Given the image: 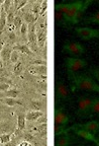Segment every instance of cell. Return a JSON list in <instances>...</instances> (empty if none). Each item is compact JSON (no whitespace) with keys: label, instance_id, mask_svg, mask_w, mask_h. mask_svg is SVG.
I'll return each mask as SVG.
<instances>
[{"label":"cell","instance_id":"1","mask_svg":"<svg viewBox=\"0 0 99 146\" xmlns=\"http://www.w3.org/2000/svg\"><path fill=\"white\" fill-rule=\"evenodd\" d=\"M91 1H76L72 3H61L55 6V10L62 12L65 17L66 23H77L79 21V17L85 11L89 5L91 4Z\"/></svg>","mask_w":99,"mask_h":146},{"label":"cell","instance_id":"2","mask_svg":"<svg viewBox=\"0 0 99 146\" xmlns=\"http://www.w3.org/2000/svg\"><path fill=\"white\" fill-rule=\"evenodd\" d=\"M71 80V89L72 91L87 90L94 91L99 94V84L89 76L86 75H69Z\"/></svg>","mask_w":99,"mask_h":146},{"label":"cell","instance_id":"3","mask_svg":"<svg viewBox=\"0 0 99 146\" xmlns=\"http://www.w3.org/2000/svg\"><path fill=\"white\" fill-rule=\"evenodd\" d=\"M69 118L60 109L55 110V136L65 130V126L68 124Z\"/></svg>","mask_w":99,"mask_h":146},{"label":"cell","instance_id":"4","mask_svg":"<svg viewBox=\"0 0 99 146\" xmlns=\"http://www.w3.org/2000/svg\"><path fill=\"white\" fill-rule=\"evenodd\" d=\"M66 68H67L68 74L69 75H73L77 71L81 70L87 65V62L83 59H79V58H72L69 57L66 59L65 61Z\"/></svg>","mask_w":99,"mask_h":146},{"label":"cell","instance_id":"5","mask_svg":"<svg viewBox=\"0 0 99 146\" xmlns=\"http://www.w3.org/2000/svg\"><path fill=\"white\" fill-rule=\"evenodd\" d=\"M93 100L94 98H88V96H83V98H79L78 111H77V115L79 117H87L91 106H92Z\"/></svg>","mask_w":99,"mask_h":146},{"label":"cell","instance_id":"6","mask_svg":"<svg viewBox=\"0 0 99 146\" xmlns=\"http://www.w3.org/2000/svg\"><path fill=\"white\" fill-rule=\"evenodd\" d=\"M77 36L82 40H91L99 38V30L90 27H76L75 29Z\"/></svg>","mask_w":99,"mask_h":146},{"label":"cell","instance_id":"7","mask_svg":"<svg viewBox=\"0 0 99 146\" xmlns=\"http://www.w3.org/2000/svg\"><path fill=\"white\" fill-rule=\"evenodd\" d=\"M63 52L71 55V56H80L85 53V49L79 43H73V42H67L63 46Z\"/></svg>","mask_w":99,"mask_h":146},{"label":"cell","instance_id":"8","mask_svg":"<svg viewBox=\"0 0 99 146\" xmlns=\"http://www.w3.org/2000/svg\"><path fill=\"white\" fill-rule=\"evenodd\" d=\"M73 129H81V130H85L88 132L92 133L93 135L99 131V123L97 121H90L86 124H76V125L72 126V127L66 129L67 131L73 130Z\"/></svg>","mask_w":99,"mask_h":146},{"label":"cell","instance_id":"9","mask_svg":"<svg viewBox=\"0 0 99 146\" xmlns=\"http://www.w3.org/2000/svg\"><path fill=\"white\" fill-rule=\"evenodd\" d=\"M56 91H57V96L60 100H68L70 98V94H69V90H68V87L64 84L62 81L57 82L56 84Z\"/></svg>","mask_w":99,"mask_h":146},{"label":"cell","instance_id":"10","mask_svg":"<svg viewBox=\"0 0 99 146\" xmlns=\"http://www.w3.org/2000/svg\"><path fill=\"white\" fill-rule=\"evenodd\" d=\"M56 138V146H70L71 139L69 136V131H67L66 129L57 135Z\"/></svg>","mask_w":99,"mask_h":146},{"label":"cell","instance_id":"11","mask_svg":"<svg viewBox=\"0 0 99 146\" xmlns=\"http://www.w3.org/2000/svg\"><path fill=\"white\" fill-rule=\"evenodd\" d=\"M13 50V47L9 44H5L4 48L0 53V59L2 61V64H6L7 62L10 61V55H11V52Z\"/></svg>","mask_w":99,"mask_h":146},{"label":"cell","instance_id":"12","mask_svg":"<svg viewBox=\"0 0 99 146\" xmlns=\"http://www.w3.org/2000/svg\"><path fill=\"white\" fill-rule=\"evenodd\" d=\"M73 130H74V132L76 133L77 135L83 137V138H85L86 140L94 142V143L97 145V139L95 138L94 135H93L92 133L88 132V131H85V130H81V129H73Z\"/></svg>","mask_w":99,"mask_h":146},{"label":"cell","instance_id":"13","mask_svg":"<svg viewBox=\"0 0 99 146\" xmlns=\"http://www.w3.org/2000/svg\"><path fill=\"white\" fill-rule=\"evenodd\" d=\"M20 94V91L16 88H10L6 91H3V92H0V98H16Z\"/></svg>","mask_w":99,"mask_h":146},{"label":"cell","instance_id":"14","mask_svg":"<svg viewBox=\"0 0 99 146\" xmlns=\"http://www.w3.org/2000/svg\"><path fill=\"white\" fill-rule=\"evenodd\" d=\"M43 112L42 111H30V112L25 114V119L26 121H36L38 119H40L41 117H43Z\"/></svg>","mask_w":99,"mask_h":146},{"label":"cell","instance_id":"15","mask_svg":"<svg viewBox=\"0 0 99 146\" xmlns=\"http://www.w3.org/2000/svg\"><path fill=\"white\" fill-rule=\"evenodd\" d=\"M23 21H24V23H26L27 25H32L36 21V15L32 11H26L23 14Z\"/></svg>","mask_w":99,"mask_h":146},{"label":"cell","instance_id":"16","mask_svg":"<svg viewBox=\"0 0 99 146\" xmlns=\"http://www.w3.org/2000/svg\"><path fill=\"white\" fill-rule=\"evenodd\" d=\"M94 114H99V98L93 100L92 106H91L90 111H89V113H88L87 117L93 116Z\"/></svg>","mask_w":99,"mask_h":146},{"label":"cell","instance_id":"17","mask_svg":"<svg viewBox=\"0 0 99 146\" xmlns=\"http://www.w3.org/2000/svg\"><path fill=\"white\" fill-rule=\"evenodd\" d=\"M2 104H4L7 107H14L16 105H21V102L19 100H16V98H2Z\"/></svg>","mask_w":99,"mask_h":146},{"label":"cell","instance_id":"18","mask_svg":"<svg viewBox=\"0 0 99 146\" xmlns=\"http://www.w3.org/2000/svg\"><path fill=\"white\" fill-rule=\"evenodd\" d=\"M29 71L32 73H34V74H42V73L46 74L47 68H46V65H43V66L42 65H38V66L34 65V66H32L29 68Z\"/></svg>","mask_w":99,"mask_h":146},{"label":"cell","instance_id":"19","mask_svg":"<svg viewBox=\"0 0 99 146\" xmlns=\"http://www.w3.org/2000/svg\"><path fill=\"white\" fill-rule=\"evenodd\" d=\"M25 121H26V119H25L24 114L18 115V117H17V129H18V131H22L25 128Z\"/></svg>","mask_w":99,"mask_h":146},{"label":"cell","instance_id":"20","mask_svg":"<svg viewBox=\"0 0 99 146\" xmlns=\"http://www.w3.org/2000/svg\"><path fill=\"white\" fill-rule=\"evenodd\" d=\"M7 25V13L1 9V15H0V32H2L4 30L5 25Z\"/></svg>","mask_w":99,"mask_h":146},{"label":"cell","instance_id":"21","mask_svg":"<svg viewBox=\"0 0 99 146\" xmlns=\"http://www.w3.org/2000/svg\"><path fill=\"white\" fill-rule=\"evenodd\" d=\"M14 50H17V51H20L22 53H25L27 55H32V50L28 48V46L25 45V44H21V45H17L15 46V48H13Z\"/></svg>","mask_w":99,"mask_h":146},{"label":"cell","instance_id":"22","mask_svg":"<svg viewBox=\"0 0 99 146\" xmlns=\"http://www.w3.org/2000/svg\"><path fill=\"white\" fill-rule=\"evenodd\" d=\"M19 58H20L19 52L17 50H14L13 49L11 52V55H10V63L13 64V65H16L19 62Z\"/></svg>","mask_w":99,"mask_h":146},{"label":"cell","instance_id":"23","mask_svg":"<svg viewBox=\"0 0 99 146\" xmlns=\"http://www.w3.org/2000/svg\"><path fill=\"white\" fill-rule=\"evenodd\" d=\"M22 18L19 15H15L13 21V30H15L16 32H19L20 31V27L22 25Z\"/></svg>","mask_w":99,"mask_h":146},{"label":"cell","instance_id":"24","mask_svg":"<svg viewBox=\"0 0 99 146\" xmlns=\"http://www.w3.org/2000/svg\"><path fill=\"white\" fill-rule=\"evenodd\" d=\"M11 136H12V134H8V133L2 134L1 136H0V144L4 145V144L9 143V142H10L12 140L11 139Z\"/></svg>","mask_w":99,"mask_h":146},{"label":"cell","instance_id":"25","mask_svg":"<svg viewBox=\"0 0 99 146\" xmlns=\"http://www.w3.org/2000/svg\"><path fill=\"white\" fill-rule=\"evenodd\" d=\"M19 34L20 36H22L23 39H26L27 40V35H28V25L26 23H23L22 25L20 27V31H19Z\"/></svg>","mask_w":99,"mask_h":146},{"label":"cell","instance_id":"26","mask_svg":"<svg viewBox=\"0 0 99 146\" xmlns=\"http://www.w3.org/2000/svg\"><path fill=\"white\" fill-rule=\"evenodd\" d=\"M86 23H98L99 25V11L96 13L92 14L91 16L86 19Z\"/></svg>","mask_w":99,"mask_h":146},{"label":"cell","instance_id":"27","mask_svg":"<svg viewBox=\"0 0 99 146\" xmlns=\"http://www.w3.org/2000/svg\"><path fill=\"white\" fill-rule=\"evenodd\" d=\"M55 19H56V21H58L60 23H66L65 17H64L63 13L58 11V10H55Z\"/></svg>","mask_w":99,"mask_h":146},{"label":"cell","instance_id":"28","mask_svg":"<svg viewBox=\"0 0 99 146\" xmlns=\"http://www.w3.org/2000/svg\"><path fill=\"white\" fill-rule=\"evenodd\" d=\"M13 8L14 10H19L20 8H22L24 5H26L27 1H24V0H19V1H13Z\"/></svg>","mask_w":99,"mask_h":146},{"label":"cell","instance_id":"29","mask_svg":"<svg viewBox=\"0 0 99 146\" xmlns=\"http://www.w3.org/2000/svg\"><path fill=\"white\" fill-rule=\"evenodd\" d=\"M21 71H22V64H21L20 62H18L16 65H14L13 72H14V74H16V75H19V74L21 73Z\"/></svg>","mask_w":99,"mask_h":146},{"label":"cell","instance_id":"30","mask_svg":"<svg viewBox=\"0 0 99 146\" xmlns=\"http://www.w3.org/2000/svg\"><path fill=\"white\" fill-rule=\"evenodd\" d=\"M10 89V84L6 83V82H0V92H3V91H6Z\"/></svg>","mask_w":99,"mask_h":146},{"label":"cell","instance_id":"31","mask_svg":"<svg viewBox=\"0 0 99 146\" xmlns=\"http://www.w3.org/2000/svg\"><path fill=\"white\" fill-rule=\"evenodd\" d=\"M47 7H48V2H47V1H44V2H42V4H41V12H40V14H42V15H43V14L46 12V10H47Z\"/></svg>","mask_w":99,"mask_h":146},{"label":"cell","instance_id":"32","mask_svg":"<svg viewBox=\"0 0 99 146\" xmlns=\"http://www.w3.org/2000/svg\"><path fill=\"white\" fill-rule=\"evenodd\" d=\"M8 38H9V42H15L16 41V35L12 32L9 33Z\"/></svg>","mask_w":99,"mask_h":146},{"label":"cell","instance_id":"33","mask_svg":"<svg viewBox=\"0 0 99 146\" xmlns=\"http://www.w3.org/2000/svg\"><path fill=\"white\" fill-rule=\"evenodd\" d=\"M92 73H93V75L96 77V79L99 81V68H94L92 70Z\"/></svg>","mask_w":99,"mask_h":146},{"label":"cell","instance_id":"34","mask_svg":"<svg viewBox=\"0 0 99 146\" xmlns=\"http://www.w3.org/2000/svg\"><path fill=\"white\" fill-rule=\"evenodd\" d=\"M4 46H5V43L4 41H3L1 38H0V53H1V51L3 50V48H4Z\"/></svg>","mask_w":99,"mask_h":146},{"label":"cell","instance_id":"35","mask_svg":"<svg viewBox=\"0 0 99 146\" xmlns=\"http://www.w3.org/2000/svg\"><path fill=\"white\" fill-rule=\"evenodd\" d=\"M17 146H29V143L27 141H22V142H20V143L18 144Z\"/></svg>","mask_w":99,"mask_h":146},{"label":"cell","instance_id":"36","mask_svg":"<svg viewBox=\"0 0 99 146\" xmlns=\"http://www.w3.org/2000/svg\"><path fill=\"white\" fill-rule=\"evenodd\" d=\"M3 64H2V61H1V59H0V66H2Z\"/></svg>","mask_w":99,"mask_h":146},{"label":"cell","instance_id":"37","mask_svg":"<svg viewBox=\"0 0 99 146\" xmlns=\"http://www.w3.org/2000/svg\"><path fill=\"white\" fill-rule=\"evenodd\" d=\"M97 146H99V138L97 139Z\"/></svg>","mask_w":99,"mask_h":146},{"label":"cell","instance_id":"38","mask_svg":"<svg viewBox=\"0 0 99 146\" xmlns=\"http://www.w3.org/2000/svg\"><path fill=\"white\" fill-rule=\"evenodd\" d=\"M0 67H1V66H0Z\"/></svg>","mask_w":99,"mask_h":146}]
</instances>
